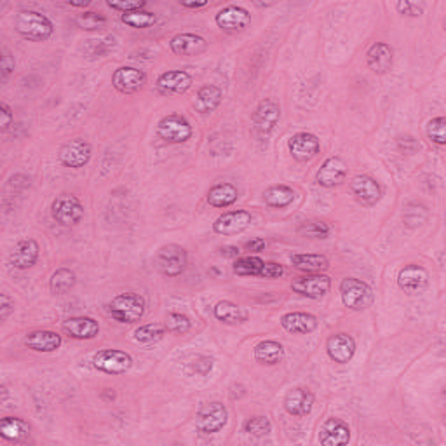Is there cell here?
Listing matches in <instances>:
<instances>
[{
  "instance_id": "obj_1",
  "label": "cell",
  "mask_w": 446,
  "mask_h": 446,
  "mask_svg": "<svg viewBox=\"0 0 446 446\" xmlns=\"http://www.w3.org/2000/svg\"><path fill=\"white\" fill-rule=\"evenodd\" d=\"M14 28L23 38L33 42H46L53 35V23L46 14L37 11H21L14 19Z\"/></svg>"
},
{
  "instance_id": "obj_2",
  "label": "cell",
  "mask_w": 446,
  "mask_h": 446,
  "mask_svg": "<svg viewBox=\"0 0 446 446\" xmlns=\"http://www.w3.org/2000/svg\"><path fill=\"white\" fill-rule=\"evenodd\" d=\"M340 296L347 308L356 312H361L373 304V289L368 283L356 277H346L340 283Z\"/></svg>"
},
{
  "instance_id": "obj_3",
  "label": "cell",
  "mask_w": 446,
  "mask_h": 446,
  "mask_svg": "<svg viewBox=\"0 0 446 446\" xmlns=\"http://www.w3.org/2000/svg\"><path fill=\"white\" fill-rule=\"evenodd\" d=\"M147 302L138 293H120L110 302V316L119 323H136L145 316Z\"/></svg>"
},
{
  "instance_id": "obj_4",
  "label": "cell",
  "mask_w": 446,
  "mask_h": 446,
  "mask_svg": "<svg viewBox=\"0 0 446 446\" xmlns=\"http://www.w3.org/2000/svg\"><path fill=\"white\" fill-rule=\"evenodd\" d=\"M51 214L60 225L76 227L84 218V206L73 194H60L51 206Z\"/></svg>"
},
{
  "instance_id": "obj_5",
  "label": "cell",
  "mask_w": 446,
  "mask_h": 446,
  "mask_svg": "<svg viewBox=\"0 0 446 446\" xmlns=\"http://www.w3.org/2000/svg\"><path fill=\"white\" fill-rule=\"evenodd\" d=\"M157 269L162 276L166 277H178L185 272L189 265V255L185 248L178 244H166L157 251Z\"/></svg>"
},
{
  "instance_id": "obj_6",
  "label": "cell",
  "mask_w": 446,
  "mask_h": 446,
  "mask_svg": "<svg viewBox=\"0 0 446 446\" xmlns=\"http://www.w3.org/2000/svg\"><path fill=\"white\" fill-rule=\"evenodd\" d=\"M227 418H229V412H227L225 405L220 401H211L199 408L195 425L202 434H214L225 427Z\"/></svg>"
},
{
  "instance_id": "obj_7",
  "label": "cell",
  "mask_w": 446,
  "mask_h": 446,
  "mask_svg": "<svg viewBox=\"0 0 446 446\" xmlns=\"http://www.w3.org/2000/svg\"><path fill=\"white\" fill-rule=\"evenodd\" d=\"M93 366L98 371H103L108 375H123L131 370L133 358L126 351L119 349H105L96 352L93 358Z\"/></svg>"
},
{
  "instance_id": "obj_8",
  "label": "cell",
  "mask_w": 446,
  "mask_h": 446,
  "mask_svg": "<svg viewBox=\"0 0 446 446\" xmlns=\"http://www.w3.org/2000/svg\"><path fill=\"white\" fill-rule=\"evenodd\" d=\"M157 133L160 138L167 143H185L192 138V126L187 120V117L171 113V115L162 117L157 124Z\"/></svg>"
},
{
  "instance_id": "obj_9",
  "label": "cell",
  "mask_w": 446,
  "mask_h": 446,
  "mask_svg": "<svg viewBox=\"0 0 446 446\" xmlns=\"http://www.w3.org/2000/svg\"><path fill=\"white\" fill-rule=\"evenodd\" d=\"M281 119V107L274 100H261L253 112V128L256 135L269 136Z\"/></svg>"
},
{
  "instance_id": "obj_10",
  "label": "cell",
  "mask_w": 446,
  "mask_h": 446,
  "mask_svg": "<svg viewBox=\"0 0 446 446\" xmlns=\"http://www.w3.org/2000/svg\"><path fill=\"white\" fill-rule=\"evenodd\" d=\"M291 289L299 295L307 296V299L318 300L323 299L331 289V279L324 274H311V276H300L293 279Z\"/></svg>"
},
{
  "instance_id": "obj_11",
  "label": "cell",
  "mask_w": 446,
  "mask_h": 446,
  "mask_svg": "<svg viewBox=\"0 0 446 446\" xmlns=\"http://www.w3.org/2000/svg\"><path fill=\"white\" fill-rule=\"evenodd\" d=\"M253 217L249 211L244 209H234L227 211V213L220 214L217 222L213 223V230L220 236H236V234L244 232L249 225H251Z\"/></svg>"
},
{
  "instance_id": "obj_12",
  "label": "cell",
  "mask_w": 446,
  "mask_h": 446,
  "mask_svg": "<svg viewBox=\"0 0 446 446\" xmlns=\"http://www.w3.org/2000/svg\"><path fill=\"white\" fill-rule=\"evenodd\" d=\"M351 192L359 204L371 207L382 199V187L375 178L368 175H358L352 178Z\"/></svg>"
},
{
  "instance_id": "obj_13",
  "label": "cell",
  "mask_w": 446,
  "mask_h": 446,
  "mask_svg": "<svg viewBox=\"0 0 446 446\" xmlns=\"http://www.w3.org/2000/svg\"><path fill=\"white\" fill-rule=\"evenodd\" d=\"M147 82V73L143 70L135 68V66H120L113 72L112 84L123 95H133L138 93Z\"/></svg>"
},
{
  "instance_id": "obj_14",
  "label": "cell",
  "mask_w": 446,
  "mask_h": 446,
  "mask_svg": "<svg viewBox=\"0 0 446 446\" xmlns=\"http://www.w3.org/2000/svg\"><path fill=\"white\" fill-rule=\"evenodd\" d=\"M157 89L164 96L185 95L192 88V76L185 70H167L160 73L157 79Z\"/></svg>"
},
{
  "instance_id": "obj_15",
  "label": "cell",
  "mask_w": 446,
  "mask_h": 446,
  "mask_svg": "<svg viewBox=\"0 0 446 446\" xmlns=\"http://www.w3.org/2000/svg\"><path fill=\"white\" fill-rule=\"evenodd\" d=\"M93 154V148L85 140H72V142L65 143L63 147L60 148V154H58V159L60 162L66 167H73V170H79V167H84L85 164L89 162Z\"/></svg>"
},
{
  "instance_id": "obj_16",
  "label": "cell",
  "mask_w": 446,
  "mask_h": 446,
  "mask_svg": "<svg viewBox=\"0 0 446 446\" xmlns=\"http://www.w3.org/2000/svg\"><path fill=\"white\" fill-rule=\"evenodd\" d=\"M398 284L408 295H417L429 286V272L422 265L410 264L399 271Z\"/></svg>"
},
{
  "instance_id": "obj_17",
  "label": "cell",
  "mask_w": 446,
  "mask_h": 446,
  "mask_svg": "<svg viewBox=\"0 0 446 446\" xmlns=\"http://www.w3.org/2000/svg\"><path fill=\"white\" fill-rule=\"evenodd\" d=\"M288 148L291 152V155L300 162H307V160H312L316 155L319 154L321 150V142L316 135L312 133H296L289 138Z\"/></svg>"
},
{
  "instance_id": "obj_18",
  "label": "cell",
  "mask_w": 446,
  "mask_h": 446,
  "mask_svg": "<svg viewBox=\"0 0 446 446\" xmlns=\"http://www.w3.org/2000/svg\"><path fill=\"white\" fill-rule=\"evenodd\" d=\"M214 21L225 32H241L251 23V14L241 6H227L218 11Z\"/></svg>"
},
{
  "instance_id": "obj_19",
  "label": "cell",
  "mask_w": 446,
  "mask_h": 446,
  "mask_svg": "<svg viewBox=\"0 0 446 446\" xmlns=\"http://www.w3.org/2000/svg\"><path fill=\"white\" fill-rule=\"evenodd\" d=\"M38 253H41V248H38V242L35 239H26L18 241L14 244V248L11 249L9 261L14 269L18 271H26V269H32L38 260Z\"/></svg>"
},
{
  "instance_id": "obj_20",
  "label": "cell",
  "mask_w": 446,
  "mask_h": 446,
  "mask_svg": "<svg viewBox=\"0 0 446 446\" xmlns=\"http://www.w3.org/2000/svg\"><path fill=\"white\" fill-rule=\"evenodd\" d=\"M319 441L324 446H342L351 441V427L342 418H326L319 429Z\"/></svg>"
},
{
  "instance_id": "obj_21",
  "label": "cell",
  "mask_w": 446,
  "mask_h": 446,
  "mask_svg": "<svg viewBox=\"0 0 446 446\" xmlns=\"http://www.w3.org/2000/svg\"><path fill=\"white\" fill-rule=\"evenodd\" d=\"M347 176V166L342 157H328L321 164L318 175H316V182L324 189H333V187L340 185Z\"/></svg>"
},
{
  "instance_id": "obj_22",
  "label": "cell",
  "mask_w": 446,
  "mask_h": 446,
  "mask_svg": "<svg viewBox=\"0 0 446 446\" xmlns=\"http://www.w3.org/2000/svg\"><path fill=\"white\" fill-rule=\"evenodd\" d=\"M314 406V394L307 387H293L284 396V410L293 417H307Z\"/></svg>"
},
{
  "instance_id": "obj_23",
  "label": "cell",
  "mask_w": 446,
  "mask_h": 446,
  "mask_svg": "<svg viewBox=\"0 0 446 446\" xmlns=\"http://www.w3.org/2000/svg\"><path fill=\"white\" fill-rule=\"evenodd\" d=\"M366 63L377 76H385L394 63V51L387 42H375L366 53Z\"/></svg>"
},
{
  "instance_id": "obj_24",
  "label": "cell",
  "mask_w": 446,
  "mask_h": 446,
  "mask_svg": "<svg viewBox=\"0 0 446 446\" xmlns=\"http://www.w3.org/2000/svg\"><path fill=\"white\" fill-rule=\"evenodd\" d=\"M328 358L338 365L349 363L356 354V340L347 333H335L326 342Z\"/></svg>"
},
{
  "instance_id": "obj_25",
  "label": "cell",
  "mask_w": 446,
  "mask_h": 446,
  "mask_svg": "<svg viewBox=\"0 0 446 446\" xmlns=\"http://www.w3.org/2000/svg\"><path fill=\"white\" fill-rule=\"evenodd\" d=\"M63 331L70 338L93 340L100 335V324L93 318H88V316H76V318L65 321Z\"/></svg>"
},
{
  "instance_id": "obj_26",
  "label": "cell",
  "mask_w": 446,
  "mask_h": 446,
  "mask_svg": "<svg viewBox=\"0 0 446 446\" xmlns=\"http://www.w3.org/2000/svg\"><path fill=\"white\" fill-rule=\"evenodd\" d=\"M170 48L178 56H197L207 49V41L197 33H178L171 38Z\"/></svg>"
},
{
  "instance_id": "obj_27",
  "label": "cell",
  "mask_w": 446,
  "mask_h": 446,
  "mask_svg": "<svg viewBox=\"0 0 446 446\" xmlns=\"http://www.w3.org/2000/svg\"><path fill=\"white\" fill-rule=\"evenodd\" d=\"M281 326L293 335H308L318 328V318L311 312H288L281 318Z\"/></svg>"
},
{
  "instance_id": "obj_28",
  "label": "cell",
  "mask_w": 446,
  "mask_h": 446,
  "mask_svg": "<svg viewBox=\"0 0 446 446\" xmlns=\"http://www.w3.org/2000/svg\"><path fill=\"white\" fill-rule=\"evenodd\" d=\"M61 342V335L49 330L32 331L25 338V346L35 352H54L60 349Z\"/></svg>"
},
{
  "instance_id": "obj_29",
  "label": "cell",
  "mask_w": 446,
  "mask_h": 446,
  "mask_svg": "<svg viewBox=\"0 0 446 446\" xmlns=\"http://www.w3.org/2000/svg\"><path fill=\"white\" fill-rule=\"evenodd\" d=\"M223 93L218 85L206 84L197 91L194 100V107L199 113H211L217 110L222 103Z\"/></svg>"
},
{
  "instance_id": "obj_30",
  "label": "cell",
  "mask_w": 446,
  "mask_h": 446,
  "mask_svg": "<svg viewBox=\"0 0 446 446\" xmlns=\"http://www.w3.org/2000/svg\"><path fill=\"white\" fill-rule=\"evenodd\" d=\"M237 197H239V192L232 183H217L207 190L206 199L213 207H229L237 201Z\"/></svg>"
},
{
  "instance_id": "obj_31",
  "label": "cell",
  "mask_w": 446,
  "mask_h": 446,
  "mask_svg": "<svg viewBox=\"0 0 446 446\" xmlns=\"http://www.w3.org/2000/svg\"><path fill=\"white\" fill-rule=\"evenodd\" d=\"M284 347L276 340H264L255 347V359L260 365L276 366L283 361Z\"/></svg>"
},
{
  "instance_id": "obj_32",
  "label": "cell",
  "mask_w": 446,
  "mask_h": 446,
  "mask_svg": "<svg viewBox=\"0 0 446 446\" xmlns=\"http://www.w3.org/2000/svg\"><path fill=\"white\" fill-rule=\"evenodd\" d=\"M30 425L23 418L6 417L0 422V436L7 441H23L28 437Z\"/></svg>"
},
{
  "instance_id": "obj_33",
  "label": "cell",
  "mask_w": 446,
  "mask_h": 446,
  "mask_svg": "<svg viewBox=\"0 0 446 446\" xmlns=\"http://www.w3.org/2000/svg\"><path fill=\"white\" fill-rule=\"evenodd\" d=\"M293 267L304 272H321L330 269V260L324 255H316V253H296L291 255Z\"/></svg>"
},
{
  "instance_id": "obj_34",
  "label": "cell",
  "mask_w": 446,
  "mask_h": 446,
  "mask_svg": "<svg viewBox=\"0 0 446 446\" xmlns=\"http://www.w3.org/2000/svg\"><path fill=\"white\" fill-rule=\"evenodd\" d=\"M264 201L267 206L281 209V207H286L295 201V190L288 185L269 187L264 194Z\"/></svg>"
},
{
  "instance_id": "obj_35",
  "label": "cell",
  "mask_w": 446,
  "mask_h": 446,
  "mask_svg": "<svg viewBox=\"0 0 446 446\" xmlns=\"http://www.w3.org/2000/svg\"><path fill=\"white\" fill-rule=\"evenodd\" d=\"M214 318L225 324H239L244 323L248 316H246V312L237 304L229 302V300H222L214 307Z\"/></svg>"
},
{
  "instance_id": "obj_36",
  "label": "cell",
  "mask_w": 446,
  "mask_h": 446,
  "mask_svg": "<svg viewBox=\"0 0 446 446\" xmlns=\"http://www.w3.org/2000/svg\"><path fill=\"white\" fill-rule=\"evenodd\" d=\"M77 277L76 272L70 271V269H58L56 272L51 276L49 281V288L54 295H65L70 289L76 286Z\"/></svg>"
},
{
  "instance_id": "obj_37",
  "label": "cell",
  "mask_w": 446,
  "mask_h": 446,
  "mask_svg": "<svg viewBox=\"0 0 446 446\" xmlns=\"http://www.w3.org/2000/svg\"><path fill=\"white\" fill-rule=\"evenodd\" d=\"M166 326L159 323H150V324H143V326L136 328L135 331V340L138 343H143V346H150V343L159 342V340L164 338L166 335Z\"/></svg>"
},
{
  "instance_id": "obj_38",
  "label": "cell",
  "mask_w": 446,
  "mask_h": 446,
  "mask_svg": "<svg viewBox=\"0 0 446 446\" xmlns=\"http://www.w3.org/2000/svg\"><path fill=\"white\" fill-rule=\"evenodd\" d=\"M120 21L124 23V25L131 26V28H138V30H143V28H150V26H154L155 23H157V16H155L154 13H150V11H135V13H126V14H120Z\"/></svg>"
},
{
  "instance_id": "obj_39",
  "label": "cell",
  "mask_w": 446,
  "mask_h": 446,
  "mask_svg": "<svg viewBox=\"0 0 446 446\" xmlns=\"http://www.w3.org/2000/svg\"><path fill=\"white\" fill-rule=\"evenodd\" d=\"M427 207L424 204H418V202H408L405 206V211H403V220H405V225L410 227V229H417V227L424 225L427 222Z\"/></svg>"
},
{
  "instance_id": "obj_40",
  "label": "cell",
  "mask_w": 446,
  "mask_h": 446,
  "mask_svg": "<svg viewBox=\"0 0 446 446\" xmlns=\"http://www.w3.org/2000/svg\"><path fill=\"white\" fill-rule=\"evenodd\" d=\"M265 261L258 256H242L237 258L236 264H234V272L237 276H253V277H260L261 269H264Z\"/></svg>"
},
{
  "instance_id": "obj_41",
  "label": "cell",
  "mask_w": 446,
  "mask_h": 446,
  "mask_svg": "<svg viewBox=\"0 0 446 446\" xmlns=\"http://www.w3.org/2000/svg\"><path fill=\"white\" fill-rule=\"evenodd\" d=\"M299 232L304 236L311 237V239H326L331 234V227L326 222L321 220H311L305 222L299 227Z\"/></svg>"
},
{
  "instance_id": "obj_42",
  "label": "cell",
  "mask_w": 446,
  "mask_h": 446,
  "mask_svg": "<svg viewBox=\"0 0 446 446\" xmlns=\"http://www.w3.org/2000/svg\"><path fill=\"white\" fill-rule=\"evenodd\" d=\"M164 326H166L167 333L180 336V335L189 333L190 328H192V323L185 314H180V312H170Z\"/></svg>"
},
{
  "instance_id": "obj_43",
  "label": "cell",
  "mask_w": 446,
  "mask_h": 446,
  "mask_svg": "<svg viewBox=\"0 0 446 446\" xmlns=\"http://www.w3.org/2000/svg\"><path fill=\"white\" fill-rule=\"evenodd\" d=\"M76 25L82 30H88V32H93V30H100L107 25V18L100 13H91V11H85V13L79 14L76 18Z\"/></svg>"
},
{
  "instance_id": "obj_44",
  "label": "cell",
  "mask_w": 446,
  "mask_h": 446,
  "mask_svg": "<svg viewBox=\"0 0 446 446\" xmlns=\"http://www.w3.org/2000/svg\"><path fill=\"white\" fill-rule=\"evenodd\" d=\"M425 133H427V138L432 143L440 145V147L446 145V119L445 117H434V119H430L427 123V129H425Z\"/></svg>"
},
{
  "instance_id": "obj_45",
  "label": "cell",
  "mask_w": 446,
  "mask_h": 446,
  "mask_svg": "<svg viewBox=\"0 0 446 446\" xmlns=\"http://www.w3.org/2000/svg\"><path fill=\"white\" fill-rule=\"evenodd\" d=\"M244 430L255 437H264V436H269V434L272 432V424L267 417H264V415H258V417L249 418V420L246 422Z\"/></svg>"
},
{
  "instance_id": "obj_46",
  "label": "cell",
  "mask_w": 446,
  "mask_h": 446,
  "mask_svg": "<svg viewBox=\"0 0 446 446\" xmlns=\"http://www.w3.org/2000/svg\"><path fill=\"white\" fill-rule=\"evenodd\" d=\"M108 7L110 9L120 11L123 14L126 13H135V11H142L147 7V2L145 0H108Z\"/></svg>"
},
{
  "instance_id": "obj_47",
  "label": "cell",
  "mask_w": 446,
  "mask_h": 446,
  "mask_svg": "<svg viewBox=\"0 0 446 446\" xmlns=\"http://www.w3.org/2000/svg\"><path fill=\"white\" fill-rule=\"evenodd\" d=\"M88 42L93 46L91 54L93 56H98V58H101L103 54H107L108 51L115 48V38L110 37V35H108V37L100 38V41H88Z\"/></svg>"
},
{
  "instance_id": "obj_48",
  "label": "cell",
  "mask_w": 446,
  "mask_h": 446,
  "mask_svg": "<svg viewBox=\"0 0 446 446\" xmlns=\"http://www.w3.org/2000/svg\"><path fill=\"white\" fill-rule=\"evenodd\" d=\"M396 145H398V150L401 152V154H406V155L417 154V150L420 148V145H418L417 140H415L413 136H410V135L399 136V138L396 140Z\"/></svg>"
},
{
  "instance_id": "obj_49",
  "label": "cell",
  "mask_w": 446,
  "mask_h": 446,
  "mask_svg": "<svg viewBox=\"0 0 446 446\" xmlns=\"http://www.w3.org/2000/svg\"><path fill=\"white\" fill-rule=\"evenodd\" d=\"M14 66H16V61H14V56L11 54V51L7 48H2V56H0V73H2V79H7L13 73Z\"/></svg>"
},
{
  "instance_id": "obj_50",
  "label": "cell",
  "mask_w": 446,
  "mask_h": 446,
  "mask_svg": "<svg viewBox=\"0 0 446 446\" xmlns=\"http://www.w3.org/2000/svg\"><path fill=\"white\" fill-rule=\"evenodd\" d=\"M283 276L284 267L281 264H276V261H267L260 272V277H264V279H279Z\"/></svg>"
},
{
  "instance_id": "obj_51",
  "label": "cell",
  "mask_w": 446,
  "mask_h": 446,
  "mask_svg": "<svg viewBox=\"0 0 446 446\" xmlns=\"http://www.w3.org/2000/svg\"><path fill=\"white\" fill-rule=\"evenodd\" d=\"M398 11L401 14H405V16H412V18H418L422 13H424V6L422 4H417V2H398L396 4Z\"/></svg>"
},
{
  "instance_id": "obj_52",
  "label": "cell",
  "mask_w": 446,
  "mask_h": 446,
  "mask_svg": "<svg viewBox=\"0 0 446 446\" xmlns=\"http://www.w3.org/2000/svg\"><path fill=\"white\" fill-rule=\"evenodd\" d=\"M192 366H194L195 373L207 375L211 371V368H213V359L207 358V356H197Z\"/></svg>"
},
{
  "instance_id": "obj_53",
  "label": "cell",
  "mask_w": 446,
  "mask_h": 446,
  "mask_svg": "<svg viewBox=\"0 0 446 446\" xmlns=\"http://www.w3.org/2000/svg\"><path fill=\"white\" fill-rule=\"evenodd\" d=\"M13 120H14V115L9 105L7 103L0 105V126H2V131L9 129L11 124H13Z\"/></svg>"
},
{
  "instance_id": "obj_54",
  "label": "cell",
  "mask_w": 446,
  "mask_h": 446,
  "mask_svg": "<svg viewBox=\"0 0 446 446\" xmlns=\"http://www.w3.org/2000/svg\"><path fill=\"white\" fill-rule=\"evenodd\" d=\"M13 311H14V302L6 295V293H2V295H0V319L6 321Z\"/></svg>"
},
{
  "instance_id": "obj_55",
  "label": "cell",
  "mask_w": 446,
  "mask_h": 446,
  "mask_svg": "<svg viewBox=\"0 0 446 446\" xmlns=\"http://www.w3.org/2000/svg\"><path fill=\"white\" fill-rule=\"evenodd\" d=\"M265 246H267V242H265V239H261V237H255V239L246 242L244 248L248 249L249 253H261L265 249Z\"/></svg>"
},
{
  "instance_id": "obj_56",
  "label": "cell",
  "mask_w": 446,
  "mask_h": 446,
  "mask_svg": "<svg viewBox=\"0 0 446 446\" xmlns=\"http://www.w3.org/2000/svg\"><path fill=\"white\" fill-rule=\"evenodd\" d=\"M180 6L187 7V9H201V7L207 6V2L206 0H202V2H182V0H180Z\"/></svg>"
},
{
  "instance_id": "obj_57",
  "label": "cell",
  "mask_w": 446,
  "mask_h": 446,
  "mask_svg": "<svg viewBox=\"0 0 446 446\" xmlns=\"http://www.w3.org/2000/svg\"><path fill=\"white\" fill-rule=\"evenodd\" d=\"M220 253L225 256H237L239 255V248H236V246H227V248L220 249Z\"/></svg>"
},
{
  "instance_id": "obj_58",
  "label": "cell",
  "mask_w": 446,
  "mask_h": 446,
  "mask_svg": "<svg viewBox=\"0 0 446 446\" xmlns=\"http://www.w3.org/2000/svg\"><path fill=\"white\" fill-rule=\"evenodd\" d=\"M70 7H79V9H85V7L91 6V0H82V2H73V0H68Z\"/></svg>"
},
{
  "instance_id": "obj_59",
  "label": "cell",
  "mask_w": 446,
  "mask_h": 446,
  "mask_svg": "<svg viewBox=\"0 0 446 446\" xmlns=\"http://www.w3.org/2000/svg\"><path fill=\"white\" fill-rule=\"evenodd\" d=\"M2 403H6V399H7V387L6 385H2Z\"/></svg>"
}]
</instances>
